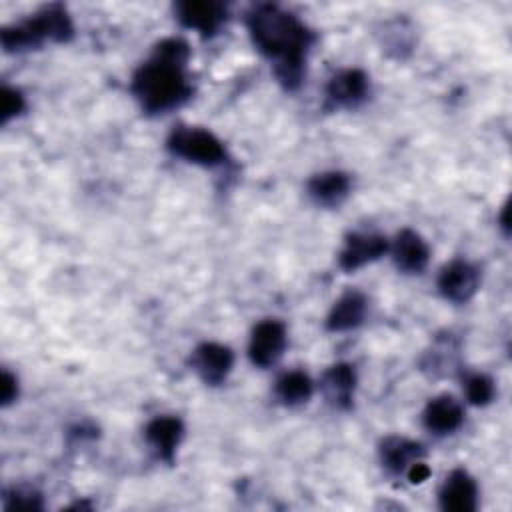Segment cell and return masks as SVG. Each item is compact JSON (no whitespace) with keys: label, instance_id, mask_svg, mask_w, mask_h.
<instances>
[{"label":"cell","instance_id":"6","mask_svg":"<svg viewBox=\"0 0 512 512\" xmlns=\"http://www.w3.org/2000/svg\"><path fill=\"white\" fill-rule=\"evenodd\" d=\"M284 346H286L284 324L268 318L254 326L252 336H250L248 354L256 366L266 368V366H272L282 356Z\"/></svg>","mask_w":512,"mask_h":512},{"label":"cell","instance_id":"11","mask_svg":"<svg viewBox=\"0 0 512 512\" xmlns=\"http://www.w3.org/2000/svg\"><path fill=\"white\" fill-rule=\"evenodd\" d=\"M478 488L472 476L464 470H454L446 476L440 488V508L446 512H472L476 510Z\"/></svg>","mask_w":512,"mask_h":512},{"label":"cell","instance_id":"22","mask_svg":"<svg viewBox=\"0 0 512 512\" xmlns=\"http://www.w3.org/2000/svg\"><path fill=\"white\" fill-rule=\"evenodd\" d=\"M6 508H28V510H36V508H42V504H40V496L34 494L32 490H28V492L14 490V494L8 496Z\"/></svg>","mask_w":512,"mask_h":512},{"label":"cell","instance_id":"1","mask_svg":"<svg viewBox=\"0 0 512 512\" xmlns=\"http://www.w3.org/2000/svg\"><path fill=\"white\" fill-rule=\"evenodd\" d=\"M246 26L256 48L274 62V74L280 84L288 90L298 88L312 42L310 30L276 4L252 6L246 14Z\"/></svg>","mask_w":512,"mask_h":512},{"label":"cell","instance_id":"15","mask_svg":"<svg viewBox=\"0 0 512 512\" xmlns=\"http://www.w3.org/2000/svg\"><path fill=\"white\" fill-rule=\"evenodd\" d=\"M424 426L434 432V434H450L454 432L462 420H464V410L460 402L452 396H438L428 402L424 410Z\"/></svg>","mask_w":512,"mask_h":512},{"label":"cell","instance_id":"23","mask_svg":"<svg viewBox=\"0 0 512 512\" xmlns=\"http://www.w3.org/2000/svg\"><path fill=\"white\" fill-rule=\"evenodd\" d=\"M16 396H18V382L8 370H4L2 372V384H0L2 406H8L12 400H16Z\"/></svg>","mask_w":512,"mask_h":512},{"label":"cell","instance_id":"12","mask_svg":"<svg viewBox=\"0 0 512 512\" xmlns=\"http://www.w3.org/2000/svg\"><path fill=\"white\" fill-rule=\"evenodd\" d=\"M144 434L148 444L156 450V454L162 460L172 462L176 448L184 436V424L176 416H158L152 422H148Z\"/></svg>","mask_w":512,"mask_h":512},{"label":"cell","instance_id":"17","mask_svg":"<svg viewBox=\"0 0 512 512\" xmlns=\"http://www.w3.org/2000/svg\"><path fill=\"white\" fill-rule=\"evenodd\" d=\"M350 190V178L344 172H322L310 178L308 196L320 206H338Z\"/></svg>","mask_w":512,"mask_h":512},{"label":"cell","instance_id":"7","mask_svg":"<svg viewBox=\"0 0 512 512\" xmlns=\"http://www.w3.org/2000/svg\"><path fill=\"white\" fill-rule=\"evenodd\" d=\"M480 284L478 268L466 260H454L442 268L438 276V290L446 300L466 302L470 300Z\"/></svg>","mask_w":512,"mask_h":512},{"label":"cell","instance_id":"13","mask_svg":"<svg viewBox=\"0 0 512 512\" xmlns=\"http://www.w3.org/2000/svg\"><path fill=\"white\" fill-rule=\"evenodd\" d=\"M392 258L400 270L418 274L426 268L430 250L420 234L406 228V230L398 232L392 242Z\"/></svg>","mask_w":512,"mask_h":512},{"label":"cell","instance_id":"18","mask_svg":"<svg viewBox=\"0 0 512 512\" xmlns=\"http://www.w3.org/2000/svg\"><path fill=\"white\" fill-rule=\"evenodd\" d=\"M422 454L424 452L420 444L400 436H390L380 444V460L384 468L394 474L406 472L414 462L422 458Z\"/></svg>","mask_w":512,"mask_h":512},{"label":"cell","instance_id":"24","mask_svg":"<svg viewBox=\"0 0 512 512\" xmlns=\"http://www.w3.org/2000/svg\"><path fill=\"white\" fill-rule=\"evenodd\" d=\"M406 476H408V480L412 482V484H422L424 480H428V476H430V468L424 464V462H414L408 470H406Z\"/></svg>","mask_w":512,"mask_h":512},{"label":"cell","instance_id":"14","mask_svg":"<svg viewBox=\"0 0 512 512\" xmlns=\"http://www.w3.org/2000/svg\"><path fill=\"white\" fill-rule=\"evenodd\" d=\"M322 392L324 398L334 408H348L352 404L354 388H356V372L350 364H334L322 376Z\"/></svg>","mask_w":512,"mask_h":512},{"label":"cell","instance_id":"2","mask_svg":"<svg viewBox=\"0 0 512 512\" xmlns=\"http://www.w3.org/2000/svg\"><path fill=\"white\" fill-rule=\"evenodd\" d=\"M188 54L184 40L166 38L134 72L132 94L146 112H166L180 106L190 96L184 72Z\"/></svg>","mask_w":512,"mask_h":512},{"label":"cell","instance_id":"4","mask_svg":"<svg viewBox=\"0 0 512 512\" xmlns=\"http://www.w3.org/2000/svg\"><path fill=\"white\" fill-rule=\"evenodd\" d=\"M166 144L174 156L200 166H218L226 156L222 142L212 132L194 126L172 130Z\"/></svg>","mask_w":512,"mask_h":512},{"label":"cell","instance_id":"9","mask_svg":"<svg viewBox=\"0 0 512 512\" xmlns=\"http://www.w3.org/2000/svg\"><path fill=\"white\" fill-rule=\"evenodd\" d=\"M176 18L182 26L212 36L226 20V6L212 0H188L176 4Z\"/></svg>","mask_w":512,"mask_h":512},{"label":"cell","instance_id":"10","mask_svg":"<svg viewBox=\"0 0 512 512\" xmlns=\"http://www.w3.org/2000/svg\"><path fill=\"white\" fill-rule=\"evenodd\" d=\"M368 94V76L362 70L348 68L334 74L326 86V98L336 108H354Z\"/></svg>","mask_w":512,"mask_h":512},{"label":"cell","instance_id":"21","mask_svg":"<svg viewBox=\"0 0 512 512\" xmlns=\"http://www.w3.org/2000/svg\"><path fill=\"white\" fill-rule=\"evenodd\" d=\"M24 110V96L10 86H4L0 92V120L6 124L10 118L18 116Z\"/></svg>","mask_w":512,"mask_h":512},{"label":"cell","instance_id":"20","mask_svg":"<svg viewBox=\"0 0 512 512\" xmlns=\"http://www.w3.org/2000/svg\"><path fill=\"white\" fill-rule=\"evenodd\" d=\"M464 388H466V398L476 406H484L494 398V382L486 374L468 376L464 382Z\"/></svg>","mask_w":512,"mask_h":512},{"label":"cell","instance_id":"16","mask_svg":"<svg viewBox=\"0 0 512 512\" xmlns=\"http://www.w3.org/2000/svg\"><path fill=\"white\" fill-rule=\"evenodd\" d=\"M364 314H366V298L360 292H346L334 302L326 318V328L330 332L352 330L364 320Z\"/></svg>","mask_w":512,"mask_h":512},{"label":"cell","instance_id":"5","mask_svg":"<svg viewBox=\"0 0 512 512\" xmlns=\"http://www.w3.org/2000/svg\"><path fill=\"white\" fill-rule=\"evenodd\" d=\"M192 370L210 386H216L226 380L232 370L234 354L228 346L218 342H204L194 348L190 356Z\"/></svg>","mask_w":512,"mask_h":512},{"label":"cell","instance_id":"8","mask_svg":"<svg viewBox=\"0 0 512 512\" xmlns=\"http://www.w3.org/2000/svg\"><path fill=\"white\" fill-rule=\"evenodd\" d=\"M386 250L388 242L384 236L372 232H354L346 238L344 248L338 256V264L342 270L352 272L362 268L364 264L378 260L382 254H386Z\"/></svg>","mask_w":512,"mask_h":512},{"label":"cell","instance_id":"3","mask_svg":"<svg viewBox=\"0 0 512 512\" xmlns=\"http://www.w3.org/2000/svg\"><path fill=\"white\" fill-rule=\"evenodd\" d=\"M74 34L72 20L64 6L48 4L32 18L2 28L0 40L6 52H22L28 48H38L42 42H68Z\"/></svg>","mask_w":512,"mask_h":512},{"label":"cell","instance_id":"19","mask_svg":"<svg viewBox=\"0 0 512 512\" xmlns=\"http://www.w3.org/2000/svg\"><path fill=\"white\" fill-rule=\"evenodd\" d=\"M276 396L284 406L304 404L312 396V382L300 370L286 372L276 382Z\"/></svg>","mask_w":512,"mask_h":512}]
</instances>
